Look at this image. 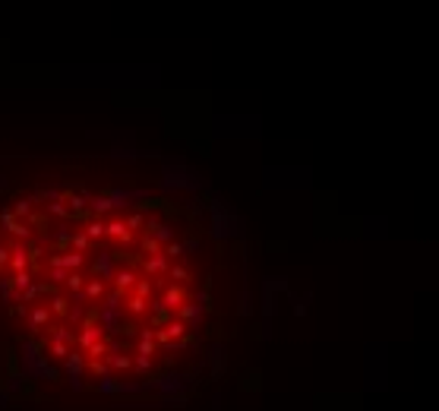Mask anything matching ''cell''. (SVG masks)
<instances>
[{"mask_svg": "<svg viewBox=\"0 0 439 411\" xmlns=\"http://www.w3.org/2000/svg\"><path fill=\"white\" fill-rule=\"evenodd\" d=\"M98 339H101V329H98L95 323H85V326H82V335H79V345H82V348H92Z\"/></svg>", "mask_w": 439, "mask_h": 411, "instance_id": "6da1fadb", "label": "cell"}, {"mask_svg": "<svg viewBox=\"0 0 439 411\" xmlns=\"http://www.w3.org/2000/svg\"><path fill=\"white\" fill-rule=\"evenodd\" d=\"M164 269H168V256H164V253H155L152 259H145V272H149V275H161Z\"/></svg>", "mask_w": 439, "mask_h": 411, "instance_id": "7a4b0ae2", "label": "cell"}, {"mask_svg": "<svg viewBox=\"0 0 439 411\" xmlns=\"http://www.w3.org/2000/svg\"><path fill=\"white\" fill-rule=\"evenodd\" d=\"M104 234H111V237H117V240H130V228H126V221H111V225H104Z\"/></svg>", "mask_w": 439, "mask_h": 411, "instance_id": "3957f363", "label": "cell"}, {"mask_svg": "<svg viewBox=\"0 0 439 411\" xmlns=\"http://www.w3.org/2000/svg\"><path fill=\"white\" fill-rule=\"evenodd\" d=\"M133 269H114V285H117V291H123V288H130L133 285Z\"/></svg>", "mask_w": 439, "mask_h": 411, "instance_id": "277c9868", "label": "cell"}, {"mask_svg": "<svg viewBox=\"0 0 439 411\" xmlns=\"http://www.w3.org/2000/svg\"><path fill=\"white\" fill-rule=\"evenodd\" d=\"M184 297H187V294L180 291V288H171L168 294H164V301H161L158 307H171V310H174V307H180V304H184Z\"/></svg>", "mask_w": 439, "mask_h": 411, "instance_id": "5b68a950", "label": "cell"}, {"mask_svg": "<svg viewBox=\"0 0 439 411\" xmlns=\"http://www.w3.org/2000/svg\"><path fill=\"white\" fill-rule=\"evenodd\" d=\"M10 253H13V269H26V266H29V250H26L23 244H16Z\"/></svg>", "mask_w": 439, "mask_h": 411, "instance_id": "8992f818", "label": "cell"}, {"mask_svg": "<svg viewBox=\"0 0 439 411\" xmlns=\"http://www.w3.org/2000/svg\"><path fill=\"white\" fill-rule=\"evenodd\" d=\"M95 272H101V275H114V256H111V253H101V256L95 259Z\"/></svg>", "mask_w": 439, "mask_h": 411, "instance_id": "52a82bcc", "label": "cell"}, {"mask_svg": "<svg viewBox=\"0 0 439 411\" xmlns=\"http://www.w3.org/2000/svg\"><path fill=\"white\" fill-rule=\"evenodd\" d=\"M29 282H32V275H29L26 269H16V275H13V285L19 288V294H23V288H26Z\"/></svg>", "mask_w": 439, "mask_h": 411, "instance_id": "ba28073f", "label": "cell"}, {"mask_svg": "<svg viewBox=\"0 0 439 411\" xmlns=\"http://www.w3.org/2000/svg\"><path fill=\"white\" fill-rule=\"evenodd\" d=\"M67 370H70V373H79V370H82V354H73V351H70V354H67Z\"/></svg>", "mask_w": 439, "mask_h": 411, "instance_id": "9c48e42d", "label": "cell"}, {"mask_svg": "<svg viewBox=\"0 0 439 411\" xmlns=\"http://www.w3.org/2000/svg\"><path fill=\"white\" fill-rule=\"evenodd\" d=\"M63 282H67V288H70V291H79V288H82V275H79V272H67Z\"/></svg>", "mask_w": 439, "mask_h": 411, "instance_id": "30bf717a", "label": "cell"}, {"mask_svg": "<svg viewBox=\"0 0 439 411\" xmlns=\"http://www.w3.org/2000/svg\"><path fill=\"white\" fill-rule=\"evenodd\" d=\"M104 294V285L101 282H89V288H85V294H82V301L85 297H101Z\"/></svg>", "mask_w": 439, "mask_h": 411, "instance_id": "8fae6325", "label": "cell"}, {"mask_svg": "<svg viewBox=\"0 0 439 411\" xmlns=\"http://www.w3.org/2000/svg\"><path fill=\"white\" fill-rule=\"evenodd\" d=\"M48 316H51V313H48L45 307H38V310L32 313V326H35V329H38V326H45V323H48Z\"/></svg>", "mask_w": 439, "mask_h": 411, "instance_id": "7c38bea8", "label": "cell"}, {"mask_svg": "<svg viewBox=\"0 0 439 411\" xmlns=\"http://www.w3.org/2000/svg\"><path fill=\"white\" fill-rule=\"evenodd\" d=\"M164 256H168V259L184 256V244H177V240H174V244H168V247H164Z\"/></svg>", "mask_w": 439, "mask_h": 411, "instance_id": "4fadbf2b", "label": "cell"}, {"mask_svg": "<svg viewBox=\"0 0 439 411\" xmlns=\"http://www.w3.org/2000/svg\"><path fill=\"white\" fill-rule=\"evenodd\" d=\"M16 215H32V199H16Z\"/></svg>", "mask_w": 439, "mask_h": 411, "instance_id": "5bb4252c", "label": "cell"}, {"mask_svg": "<svg viewBox=\"0 0 439 411\" xmlns=\"http://www.w3.org/2000/svg\"><path fill=\"white\" fill-rule=\"evenodd\" d=\"M92 209L95 212H107V209H111V199H107V196H95L92 199Z\"/></svg>", "mask_w": 439, "mask_h": 411, "instance_id": "9a60e30c", "label": "cell"}, {"mask_svg": "<svg viewBox=\"0 0 439 411\" xmlns=\"http://www.w3.org/2000/svg\"><path fill=\"white\" fill-rule=\"evenodd\" d=\"M145 221H149V218H145L142 212H136V215H130V221H126V228H130V231H133V228H139V225H145Z\"/></svg>", "mask_w": 439, "mask_h": 411, "instance_id": "2e32d148", "label": "cell"}, {"mask_svg": "<svg viewBox=\"0 0 439 411\" xmlns=\"http://www.w3.org/2000/svg\"><path fill=\"white\" fill-rule=\"evenodd\" d=\"M142 310H145V297H139V294H136L133 301H130V313H142Z\"/></svg>", "mask_w": 439, "mask_h": 411, "instance_id": "e0dca14e", "label": "cell"}, {"mask_svg": "<svg viewBox=\"0 0 439 411\" xmlns=\"http://www.w3.org/2000/svg\"><path fill=\"white\" fill-rule=\"evenodd\" d=\"M187 275H190V272H187L184 266H174V269H171V278H174V282H187Z\"/></svg>", "mask_w": 439, "mask_h": 411, "instance_id": "ac0fdd59", "label": "cell"}, {"mask_svg": "<svg viewBox=\"0 0 439 411\" xmlns=\"http://www.w3.org/2000/svg\"><path fill=\"white\" fill-rule=\"evenodd\" d=\"M89 237H104V225H101V221H92V225H89Z\"/></svg>", "mask_w": 439, "mask_h": 411, "instance_id": "d6986e66", "label": "cell"}, {"mask_svg": "<svg viewBox=\"0 0 439 411\" xmlns=\"http://www.w3.org/2000/svg\"><path fill=\"white\" fill-rule=\"evenodd\" d=\"M73 247H76V250H85V247H89V237H85V234H73Z\"/></svg>", "mask_w": 439, "mask_h": 411, "instance_id": "ffe728a7", "label": "cell"}, {"mask_svg": "<svg viewBox=\"0 0 439 411\" xmlns=\"http://www.w3.org/2000/svg\"><path fill=\"white\" fill-rule=\"evenodd\" d=\"M111 364H114V367H123V370H126V367H130V358H120V354L114 351V354H111Z\"/></svg>", "mask_w": 439, "mask_h": 411, "instance_id": "44dd1931", "label": "cell"}, {"mask_svg": "<svg viewBox=\"0 0 439 411\" xmlns=\"http://www.w3.org/2000/svg\"><path fill=\"white\" fill-rule=\"evenodd\" d=\"M54 313H67V301H63V297H54Z\"/></svg>", "mask_w": 439, "mask_h": 411, "instance_id": "7402d4cb", "label": "cell"}, {"mask_svg": "<svg viewBox=\"0 0 439 411\" xmlns=\"http://www.w3.org/2000/svg\"><path fill=\"white\" fill-rule=\"evenodd\" d=\"M149 291H152L149 282H139V285H136V294H139V297H149Z\"/></svg>", "mask_w": 439, "mask_h": 411, "instance_id": "603a6c76", "label": "cell"}, {"mask_svg": "<svg viewBox=\"0 0 439 411\" xmlns=\"http://www.w3.org/2000/svg\"><path fill=\"white\" fill-rule=\"evenodd\" d=\"M7 256H10V250H7V247H0V266L7 263Z\"/></svg>", "mask_w": 439, "mask_h": 411, "instance_id": "cb8c5ba5", "label": "cell"}]
</instances>
